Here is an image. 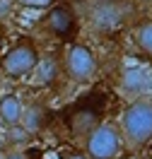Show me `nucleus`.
Listing matches in <instances>:
<instances>
[{"mask_svg": "<svg viewBox=\"0 0 152 159\" xmlns=\"http://www.w3.org/2000/svg\"><path fill=\"white\" fill-rule=\"evenodd\" d=\"M126 20V5L121 0H92V24L99 31H113Z\"/></svg>", "mask_w": 152, "mask_h": 159, "instance_id": "nucleus-6", "label": "nucleus"}, {"mask_svg": "<svg viewBox=\"0 0 152 159\" xmlns=\"http://www.w3.org/2000/svg\"><path fill=\"white\" fill-rule=\"evenodd\" d=\"M56 0H17V5L29 7V10H48Z\"/></svg>", "mask_w": 152, "mask_h": 159, "instance_id": "nucleus-14", "label": "nucleus"}, {"mask_svg": "<svg viewBox=\"0 0 152 159\" xmlns=\"http://www.w3.org/2000/svg\"><path fill=\"white\" fill-rule=\"evenodd\" d=\"M20 125L27 130V133H31V135L41 133V130L48 125V109H46L44 104H39V101L24 104V111H22Z\"/></svg>", "mask_w": 152, "mask_h": 159, "instance_id": "nucleus-8", "label": "nucleus"}, {"mask_svg": "<svg viewBox=\"0 0 152 159\" xmlns=\"http://www.w3.org/2000/svg\"><path fill=\"white\" fill-rule=\"evenodd\" d=\"M61 70L65 72V77L70 80V82L85 84V82L94 80V75H97L99 65H97V56L92 53L90 46L72 41L70 46L65 48V53H63Z\"/></svg>", "mask_w": 152, "mask_h": 159, "instance_id": "nucleus-3", "label": "nucleus"}, {"mask_svg": "<svg viewBox=\"0 0 152 159\" xmlns=\"http://www.w3.org/2000/svg\"><path fill=\"white\" fill-rule=\"evenodd\" d=\"M2 159H27V157L22 149H7V152H2Z\"/></svg>", "mask_w": 152, "mask_h": 159, "instance_id": "nucleus-16", "label": "nucleus"}, {"mask_svg": "<svg viewBox=\"0 0 152 159\" xmlns=\"http://www.w3.org/2000/svg\"><path fill=\"white\" fill-rule=\"evenodd\" d=\"M99 123H101L99 116H97L92 109H82L70 118V128H72V133H75L77 138H85V135H87L90 130H94Z\"/></svg>", "mask_w": 152, "mask_h": 159, "instance_id": "nucleus-10", "label": "nucleus"}, {"mask_svg": "<svg viewBox=\"0 0 152 159\" xmlns=\"http://www.w3.org/2000/svg\"><path fill=\"white\" fill-rule=\"evenodd\" d=\"M116 128L121 133L123 145L131 149H142L152 140V97L133 99L121 111Z\"/></svg>", "mask_w": 152, "mask_h": 159, "instance_id": "nucleus-1", "label": "nucleus"}, {"mask_svg": "<svg viewBox=\"0 0 152 159\" xmlns=\"http://www.w3.org/2000/svg\"><path fill=\"white\" fill-rule=\"evenodd\" d=\"M145 159H152V157H145Z\"/></svg>", "mask_w": 152, "mask_h": 159, "instance_id": "nucleus-19", "label": "nucleus"}, {"mask_svg": "<svg viewBox=\"0 0 152 159\" xmlns=\"http://www.w3.org/2000/svg\"><path fill=\"white\" fill-rule=\"evenodd\" d=\"M0 159H2V149H0Z\"/></svg>", "mask_w": 152, "mask_h": 159, "instance_id": "nucleus-18", "label": "nucleus"}, {"mask_svg": "<svg viewBox=\"0 0 152 159\" xmlns=\"http://www.w3.org/2000/svg\"><path fill=\"white\" fill-rule=\"evenodd\" d=\"M15 5H17V0H0V22H5V20L12 17Z\"/></svg>", "mask_w": 152, "mask_h": 159, "instance_id": "nucleus-15", "label": "nucleus"}, {"mask_svg": "<svg viewBox=\"0 0 152 159\" xmlns=\"http://www.w3.org/2000/svg\"><path fill=\"white\" fill-rule=\"evenodd\" d=\"M29 140H31V133H27L20 123L5 128V145H7V149H22Z\"/></svg>", "mask_w": 152, "mask_h": 159, "instance_id": "nucleus-13", "label": "nucleus"}, {"mask_svg": "<svg viewBox=\"0 0 152 159\" xmlns=\"http://www.w3.org/2000/svg\"><path fill=\"white\" fill-rule=\"evenodd\" d=\"M82 140H85V154L90 159H116L123 147L121 133L113 123H99Z\"/></svg>", "mask_w": 152, "mask_h": 159, "instance_id": "nucleus-4", "label": "nucleus"}, {"mask_svg": "<svg viewBox=\"0 0 152 159\" xmlns=\"http://www.w3.org/2000/svg\"><path fill=\"white\" fill-rule=\"evenodd\" d=\"M22 111H24V101H22L15 92L0 94V125H2V128L17 125L22 120Z\"/></svg>", "mask_w": 152, "mask_h": 159, "instance_id": "nucleus-9", "label": "nucleus"}, {"mask_svg": "<svg viewBox=\"0 0 152 159\" xmlns=\"http://www.w3.org/2000/svg\"><path fill=\"white\" fill-rule=\"evenodd\" d=\"M118 89L123 94H128L133 99L138 97H147V92L152 89V77L147 70L138 68V65H128L118 72Z\"/></svg>", "mask_w": 152, "mask_h": 159, "instance_id": "nucleus-7", "label": "nucleus"}, {"mask_svg": "<svg viewBox=\"0 0 152 159\" xmlns=\"http://www.w3.org/2000/svg\"><path fill=\"white\" fill-rule=\"evenodd\" d=\"M44 29L61 41H72L77 31V17L70 5H51L44 17Z\"/></svg>", "mask_w": 152, "mask_h": 159, "instance_id": "nucleus-5", "label": "nucleus"}, {"mask_svg": "<svg viewBox=\"0 0 152 159\" xmlns=\"http://www.w3.org/2000/svg\"><path fill=\"white\" fill-rule=\"evenodd\" d=\"M133 39H135V46L140 48L142 56H147L152 60V20L140 22L133 31Z\"/></svg>", "mask_w": 152, "mask_h": 159, "instance_id": "nucleus-12", "label": "nucleus"}, {"mask_svg": "<svg viewBox=\"0 0 152 159\" xmlns=\"http://www.w3.org/2000/svg\"><path fill=\"white\" fill-rule=\"evenodd\" d=\"M63 159H90V157H87L85 152H68V154H65Z\"/></svg>", "mask_w": 152, "mask_h": 159, "instance_id": "nucleus-17", "label": "nucleus"}, {"mask_svg": "<svg viewBox=\"0 0 152 159\" xmlns=\"http://www.w3.org/2000/svg\"><path fill=\"white\" fill-rule=\"evenodd\" d=\"M58 70H61V63H58V58H56L53 53L39 58V65L34 70V72H36V82H39V84H51V82L56 80V75H58Z\"/></svg>", "mask_w": 152, "mask_h": 159, "instance_id": "nucleus-11", "label": "nucleus"}, {"mask_svg": "<svg viewBox=\"0 0 152 159\" xmlns=\"http://www.w3.org/2000/svg\"><path fill=\"white\" fill-rule=\"evenodd\" d=\"M41 53L36 48L34 39H20L15 46L7 48V53L0 60V68H2V75L10 80H22L27 75H34V70L39 65Z\"/></svg>", "mask_w": 152, "mask_h": 159, "instance_id": "nucleus-2", "label": "nucleus"}]
</instances>
